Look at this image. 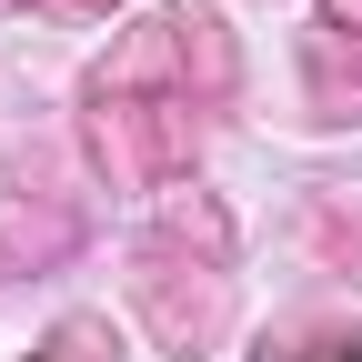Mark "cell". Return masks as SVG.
Here are the masks:
<instances>
[{
    "label": "cell",
    "mask_w": 362,
    "mask_h": 362,
    "mask_svg": "<svg viewBox=\"0 0 362 362\" xmlns=\"http://www.w3.org/2000/svg\"><path fill=\"white\" fill-rule=\"evenodd\" d=\"M342 362H362V352H342Z\"/></svg>",
    "instance_id": "2"
},
{
    "label": "cell",
    "mask_w": 362,
    "mask_h": 362,
    "mask_svg": "<svg viewBox=\"0 0 362 362\" xmlns=\"http://www.w3.org/2000/svg\"><path fill=\"white\" fill-rule=\"evenodd\" d=\"M61 362H121V352H101V322H71L61 332Z\"/></svg>",
    "instance_id": "1"
}]
</instances>
